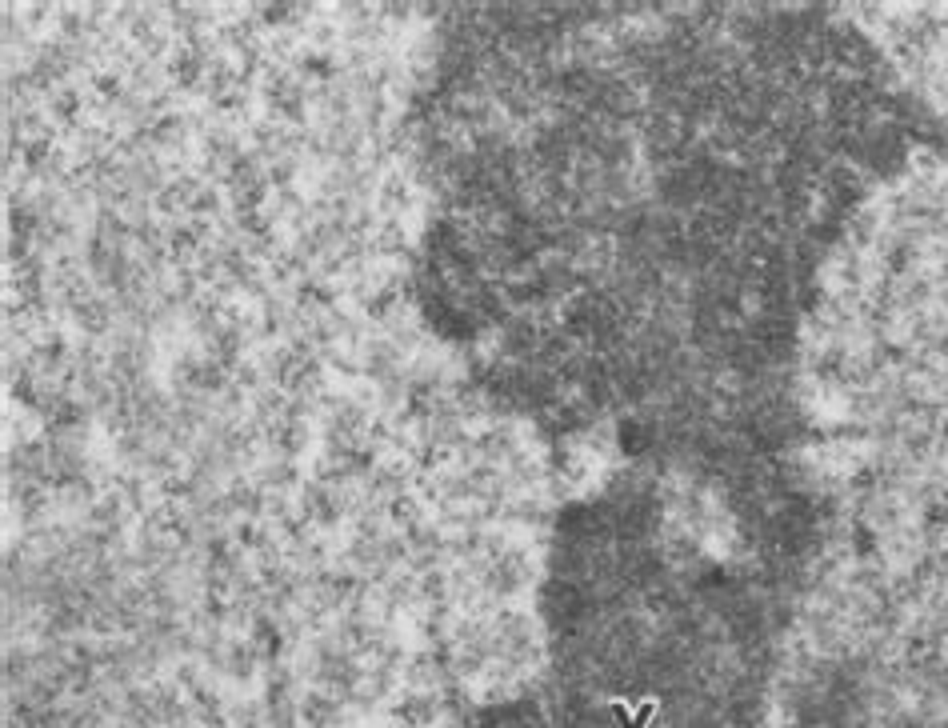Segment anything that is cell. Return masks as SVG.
Instances as JSON below:
<instances>
[{"instance_id": "obj_1", "label": "cell", "mask_w": 948, "mask_h": 728, "mask_svg": "<svg viewBox=\"0 0 948 728\" xmlns=\"http://www.w3.org/2000/svg\"><path fill=\"white\" fill-rule=\"evenodd\" d=\"M612 712L620 716V724H624V728H644V724L652 720V712H656V704H652V700H648V704H640V712H636L632 720H628V708H624V704H612Z\"/></svg>"}]
</instances>
